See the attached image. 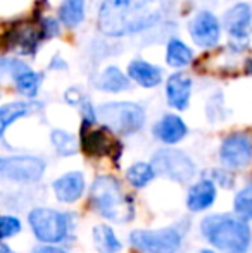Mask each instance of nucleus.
<instances>
[{"mask_svg": "<svg viewBox=\"0 0 252 253\" xmlns=\"http://www.w3.org/2000/svg\"><path fill=\"white\" fill-rule=\"evenodd\" d=\"M175 0H104L99 30L107 37H125L147 30L168 16Z\"/></svg>", "mask_w": 252, "mask_h": 253, "instance_id": "f257e3e1", "label": "nucleus"}, {"mask_svg": "<svg viewBox=\"0 0 252 253\" xmlns=\"http://www.w3.org/2000/svg\"><path fill=\"white\" fill-rule=\"evenodd\" d=\"M90 203L104 219L125 224L135 217L133 202L112 176H99L90 188Z\"/></svg>", "mask_w": 252, "mask_h": 253, "instance_id": "f03ea898", "label": "nucleus"}, {"mask_svg": "<svg viewBox=\"0 0 252 253\" xmlns=\"http://www.w3.org/2000/svg\"><path fill=\"white\" fill-rule=\"evenodd\" d=\"M204 238L223 253H246L251 247V229L244 219L209 215L201 222Z\"/></svg>", "mask_w": 252, "mask_h": 253, "instance_id": "7ed1b4c3", "label": "nucleus"}, {"mask_svg": "<svg viewBox=\"0 0 252 253\" xmlns=\"http://www.w3.org/2000/svg\"><path fill=\"white\" fill-rule=\"evenodd\" d=\"M97 117L104 126L119 134H133L145 124L144 109L130 102L104 103L97 109Z\"/></svg>", "mask_w": 252, "mask_h": 253, "instance_id": "20e7f679", "label": "nucleus"}, {"mask_svg": "<svg viewBox=\"0 0 252 253\" xmlns=\"http://www.w3.org/2000/svg\"><path fill=\"white\" fill-rule=\"evenodd\" d=\"M35 238L42 243H59L67 236L69 219L54 209H35L28 215Z\"/></svg>", "mask_w": 252, "mask_h": 253, "instance_id": "39448f33", "label": "nucleus"}, {"mask_svg": "<svg viewBox=\"0 0 252 253\" xmlns=\"http://www.w3.org/2000/svg\"><path fill=\"white\" fill-rule=\"evenodd\" d=\"M130 243L140 253H176L182 247V236L173 227L164 229H138L130 234Z\"/></svg>", "mask_w": 252, "mask_h": 253, "instance_id": "423d86ee", "label": "nucleus"}, {"mask_svg": "<svg viewBox=\"0 0 252 253\" xmlns=\"http://www.w3.org/2000/svg\"><path fill=\"white\" fill-rule=\"evenodd\" d=\"M152 167L155 172L176 183H187L194 177L195 166L187 153L176 148H162L152 157Z\"/></svg>", "mask_w": 252, "mask_h": 253, "instance_id": "0eeeda50", "label": "nucleus"}, {"mask_svg": "<svg viewBox=\"0 0 252 253\" xmlns=\"http://www.w3.org/2000/svg\"><path fill=\"white\" fill-rule=\"evenodd\" d=\"M45 172V162L37 157H5L0 160V174L3 179L17 183H35Z\"/></svg>", "mask_w": 252, "mask_h": 253, "instance_id": "6e6552de", "label": "nucleus"}, {"mask_svg": "<svg viewBox=\"0 0 252 253\" xmlns=\"http://www.w3.org/2000/svg\"><path fill=\"white\" fill-rule=\"evenodd\" d=\"M219 159L230 169H242L252 162V138L249 134H230L219 148Z\"/></svg>", "mask_w": 252, "mask_h": 253, "instance_id": "1a4fd4ad", "label": "nucleus"}, {"mask_svg": "<svg viewBox=\"0 0 252 253\" xmlns=\"http://www.w3.org/2000/svg\"><path fill=\"white\" fill-rule=\"evenodd\" d=\"M219 23L211 12L202 10L190 23V37L199 47H212L219 40Z\"/></svg>", "mask_w": 252, "mask_h": 253, "instance_id": "9d476101", "label": "nucleus"}, {"mask_svg": "<svg viewBox=\"0 0 252 253\" xmlns=\"http://www.w3.org/2000/svg\"><path fill=\"white\" fill-rule=\"evenodd\" d=\"M55 198L62 203H74L80 200L85 190V177L81 172H67L52 183Z\"/></svg>", "mask_w": 252, "mask_h": 253, "instance_id": "9b49d317", "label": "nucleus"}, {"mask_svg": "<svg viewBox=\"0 0 252 253\" xmlns=\"http://www.w3.org/2000/svg\"><path fill=\"white\" fill-rule=\"evenodd\" d=\"M112 138L107 134L105 129H88V124L83 123L81 129V148L88 155L94 157H104L112 153Z\"/></svg>", "mask_w": 252, "mask_h": 253, "instance_id": "f8f14e48", "label": "nucleus"}, {"mask_svg": "<svg viewBox=\"0 0 252 253\" xmlns=\"http://www.w3.org/2000/svg\"><path fill=\"white\" fill-rule=\"evenodd\" d=\"M252 9L249 3H237L225 14V28L233 38H246L251 33Z\"/></svg>", "mask_w": 252, "mask_h": 253, "instance_id": "ddd939ff", "label": "nucleus"}, {"mask_svg": "<svg viewBox=\"0 0 252 253\" xmlns=\"http://www.w3.org/2000/svg\"><path fill=\"white\" fill-rule=\"evenodd\" d=\"M192 93V80L187 74L176 73L169 76L168 84H166V95H168V102L171 107L178 110H183L189 107Z\"/></svg>", "mask_w": 252, "mask_h": 253, "instance_id": "4468645a", "label": "nucleus"}, {"mask_svg": "<svg viewBox=\"0 0 252 253\" xmlns=\"http://www.w3.org/2000/svg\"><path fill=\"white\" fill-rule=\"evenodd\" d=\"M216 200V188L212 179H202L199 183H195L190 188L189 197H187V207L192 212H201L205 210L214 203Z\"/></svg>", "mask_w": 252, "mask_h": 253, "instance_id": "2eb2a0df", "label": "nucleus"}, {"mask_svg": "<svg viewBox=\"0 0 252 253\" xmlns=\"http://www.w3.org/2000/svg\"><path fill=\"white\" fill-rule=\"evenodd\" d=\"M154 134L162 141V143L175 145L180 140H183L187 134V126L178 116L168 114L164 116L154 127Z\"/></svg>", "mask_w": 252, "mask_h": 253, "instance_id": "dca6fc26", "label": "nucleus"}, {"mask_svg": "<svg viewBox=\"0 0 252 253\" xmlns=\"http://www.w3.org/2000/svg\"><path fill=\"white\" fill-rule=\"evenodd\" d=\"M128 74L133 81H137L140 86L144 88H154L161 83L162 74L161 69L157 66H152V64L145 62V60H133V62L128 66Z\"/></svg>", "mask_w": 252, "mask_h": 253, "instance_id": "f3484780", "label": "nucleus"}, {"mask_svg": "<svg viewBox=\"0 0 252 253\" xmlns=\"http://www.w3.org/2000/svg\"><path fill=\"white\" fill-rule=\"evenodd\" d=\"M38 103H31V102H14V103H7L0 109V133H5V129L17 121L19 117H24L28 114H31L33 110L38 109Z\"/></svg>", "mask_w": 252, "mask_h": 253, "instance_id": "a211bd4d", "label": "nucleus"}, {"mask_svg": "<svg viewBox=\"0 0 252 253\" xmlns=\"http://www.w3.org/2000/svg\"><path fill=\"white\" fill-rule=\"evenodd\" d=\"M95 86L102 91H123L130 88V81L118 67H107L104 73L99 76V80L95 81Z\"/></svg>", "mask_w": 252, "mask_h": 253, "instance_id": "6ab92c4d", "label": "nucleus"}, {"mask_svg": "<svg viewBox=\"0 0 252 253\" xmlns=\"http://www.w3.org/2000/svg\"><path fill=\"white\" fill-rule=\"evenodd\" d=\"M94 245L99 253H119L121 250V243L109 226L94 227Z\"/></svg>", "mask_w": 252, "mask_h": 253, "instance_id": "aec40b11", "label": "nucleus"}, {"mask_svg": "<svg viewBox=\"0 0 252 253\" xmlns=\"http://www.w3.org/2000/svg\"><path fill=\"white\" fill-rule=\"evenodd\" d=\"M14 80H16V88L19 90V93H23L28 98H33L38 91L42 78L40 74L33 73L30 67L24 66L23 69H19L14 74Z\"/></svg>", "mask_w": 252, "mask_h": 253, "instance_id": "412c9836", "label": "nucleus"}, {"mask_svg": "<svg viewBox=\"0 0 252 253\" xmlns=\"http://www.w3.org/2000/svg\"><path fill=\"white\" fill-rule=\"evenodd\" d=\"M155 169L152 167V164H145V162H137L126 170V177L130 181V184H133L135 188H144L154 179L155 176Z\"/></svg>", "mask_w": 252, "mask_h": 253, "instance_id": "4be33fe9", "label": "nucleus"}, {"mask_svg": "<svg viewBox=\"0 0 252 253\" xmlns=\"http://www.w3.org/2000/svg\"><path fill=\"white\" fill-rule=\"evenodd\" d=\"M87 0H64L61 5V19L66 26H78L85 17Z\"/></svg>", "mask_w": 252, "mask_h": 253, "instance_id": "5701e85b", "label": "nucleus"}, {"mask_svg": "<svg viewBox=\"0 0 252 253\" xmlns=\"http://www.w3.org/2000/svg\"><path fill=\"white\" fill-rule=\"evenodd\" d=\"M166 60H168V64L173 67H185L192 62V52L183 42L171 40L168 43Z\"/></svg>", "mask_w": 252, "mask_h": 253, "instance_id": "b1692460", "label": "nucleus"}, {"mask_svg": "<svg viewBox=\"0 0 252 253\" xmlns=\"http://www.w3.org/2000/svg\"><path fill=\"white\" fill-rule=\"evenodd\" d=\"M38 35L33 28H23V30H14L12 33V47H17L23 53H31L37 47Z\"/></svg>", "mask_w": 252, "mask_h": 253, "instance_id": "393cba45", "label": "nucleus"}, {"mask_svg": "<svg viewBox=\"0 0 252 253\" xmlns=\"http://www.w3.org/2000/svg\"><path fill=\"white\" fill-rule=\"evenodd\" d=\"M233 209L240 219L252 220V184L237 193L235 200H233Z\"/></svg>", "mask_w": 252, "mask_h": 253, "instance_id": "a878e982", "label": "nucleus"}, {"mask_svg": "<svg viewBox=\"0 0 252 253\" xmlns=\"http://www.w3.org/2000/svg\"><path fill=\"white\" fill-rule=\"evenodd\" d=\"M52 143L54 148L57 150L61 155H74L78 150L76 140H74L73 134L66 133V131H52Z\"/></svg>", "mask_w": 252, "mask_h": 253, "instance_id": "bb28decb", "label": "nucleus"}, {"mask_svg": "<svg viewBox=\"0 0 252 253\" xmlns=\"http://www.w3.org/2000/svg\"><path fill=\"white\" fill-rule=\"evenodd\" d=\"M0 226H2V238L7 240L10 236H16L21 231V222L17 217L12 215H2L0 217Z\"/></svg>", "mask_w": 252, "mask_h": 253, "instance_id": "cd10ccee", "label": "nucleus"}, {"mask_svg": "<svg viewBox=\"0 0 252 253\" xmlns=\"http://www.w3.org/2000/svg\"><path fill=\"white\" fill-rule=\"evenodd\" d=\"M211 179L221 183L223 186H230V184H232V177H230L226 172H223V170H212V172H211Z\"/></svg>", "mask_w": 252, "mask_h": 253, "instance_id": "c85d7f7f", "label": "nucleus"}, {"mask_svg": "<svg viewBox=\"0 0 252 253\" xmlns=\"http://www.w3.org/2000/svg\"><path fill=\"white\" fill-rule=\"evenodd\" d=\"M31 253H66L62 248L50 247V245H44V247H37Z\"/></svg>", "mask_w": 252, "mask_h": 253, "instance_id": "c756f323", "label": "nucleus"}, {"mask_svg": "<svg viewBox=\"0 0 252 253\" xmlns=\"http://www.w3.org/2000/svg\"><path fill=\"white\" fill-rule=\"evenodd\" d=\"M0 253H14V252H10L9 247H7L5 243H2V245H0Z\"/></svg>", "mask_w": 252, "mask_h": 253, "instance_id": "7c9ffc66", "label": "nucleus"}, {"mask_svg": "<svg viewBox=\"0 0 252 253\" xmlns=\"http://www.w3.org/2000/svg\"><path fill=\"white\" fill-rule=\"evenodd\" d=\"M201 253H214V252H212V250H202Z\"/></svg>", "mask_w": 252, "mask_h": 253, "instance_id": "2f4dec72", "label": "nucleus"}]
</instances>
